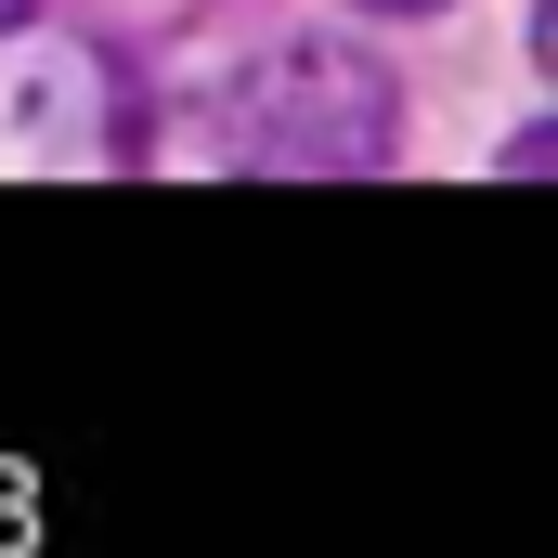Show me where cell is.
<instances>
[{
	"instance_id": "6da1fadb",
	"label": "cell",
	"mask_w": 558,
	"mask_h": 558,
	"mask_svg": "<svg viewBox=\"0 0 558 558\" xmlns=\"http://www.w3.org/2000/svg\"><path fill=\"white\" fill-rule=\"evenodd\" d=\"M390 65L351 52V39H286L247 65L234 92V143L260 169H312V182H351V169H390Z\"/></svg>"
},
{
	"instance_id": "7a4b0ae2",
	"label": "cell",
	"mask_w": 558,
	"mask_h": 558,
	"mask_svg": "<svg viewBox=\"0 0 558 558\" xmlns=\"http://www.w3.org/2000/svg\"><path fill=\"white\" fill-rule=\"evenodd\" d=\"M26 13H39V0H0V39H13V26H26Z\"/></svg>"
},
{
	"instance_id": "3957f363",
	"label": "cell",
	"mask_w": 558,
	"mask_h": 558,
	"mask_svg": "<svg viewBox=\"0 0 558 558\" xmlns=\"http://www.w3.org/2000/svg\"><path fill=\"white\" fill-rule=\"evenodd\" d=\"M364 13H441V0H364Z\"/></svg>"
}]
</instances>
